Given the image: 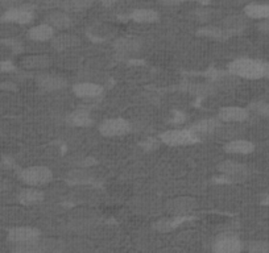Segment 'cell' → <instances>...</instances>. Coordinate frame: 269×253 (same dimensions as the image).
Returning <instances> with one entry per match:
<instances>
[{"mask_svg": "<svg viewBox=\"0 0 269 253\" xmlns=\"http://www.w3.org/2000/svg\"><path fill=\"white\" fill-rule=\"evenodd\" d=\"M21 6V0H0V8L10 10V8Z\"/></svg>", "mask_w": 269, "mask_h": 253, "instance_id": "obj_34", "label": "cell"}, {"mask_svg": "<svg viewBox=\"0 0 269 253\" xmlns=\"http://www.w3.org/2000/svg\"><path fill=\"white\" fill-rule=\"evenodd\" d=\"M249 112L247 108L236 107V106H228V107L220 108L218 119L223 123H241L247 120Z\"/></svg>", "mask_w": 269, "mask_h": 253, "instance_id": "obj_9", "label": "cell"}, {"mask_svg": "<svg viewBox=\"0 0 269 253\" xmlns=\"http://www.w3.org/2000/svg\"><path fill=\"white\" fill-rule=\"evenodd\" d=\"M132 131V125L128 120L122 118L107 119L99 125V132L106 137H118L128 135Z\"/></svg>", "mask_w": 269, "mask_h": 253, "instance_id": "obj_4", "label": "cell"}, {"mask_svg": "<svg viewBox=\"0 0 269 253\" xmlns=\"http://www.w3.org/2000/svg\"><path fill=\"white\" fill-rule=\"evenodd\" d=\"M245 27H247V19L244 16H240V15H232V16L223 19V21H222V28L230 32L231 35L240 33Z\"/></svg>", "mask_w": 269, "mask_h": 253, "instance_id": "obj_22", "label": "cell"}, {"mask_svg": "<svg viewBox=\"0 0 269 253\" xmlns=\"http://www.w3.org/2000/svg\"><path fill=\"white\" fill-rule=\"evenodd\" d=\"M66 122L74 127H88L93 124V119L86 110H77L67 116Z\"/></svg>", "mask_w": 269, "mask_h": 253, "instance_id": "obj_25", "label": "cell"}, {"mask_svg": "<svg viewBox=\"0 0 269 253\" xmlns=\"http://www.w3.org/2000/svg\"><path fill=\"white\" fill-rule=\"evenodd\" d=\"M67 180H69V182H71V184L80 185L90 184V182L94 181V178H93V176L86 170V167H79V169L71 170V172L67 174Z\"/></svg>", "mask_w": 269, "mask_h": 253, "instance_id": "obj_29", "label": "cell"}, {"mask_svg": "<svg viewBox=\"0 0 269 253\" xmlns=\"http://www.w3.org/2000/svg\"><path fill=\"white\" fill-rule=\"evenodd\" d=\"M50 44L57 52H62V50L78 46L80 44V40L79 37L71 33H60V35H54V37L50 40Z\"/></svg>", "mask_w": 269, "mask_h": 253, "instance_id": "obj_16", "label": "cell"}, {"mask_svg": "<svg viewBox=\"0 0 269 253\" xmlns=\"http://www.w3.org/2000/svg\"><path fill=\"white\" fill-rule=\"evenodd\" d=\"M143 45L141 40L132 36H126V37H120L114 41V49L120 54H131V53H136L140 50Z\"/></svg>", "mask_w": 269, "mask_h": 253, "instance_id": "obj_14", "label": "cell"}, {"mask_svg": "<svg viewBox=\"0 0 269 253\" xmlns=\"http://www.w3.org/2000/svg\"><path fill=\"white\" fill-rule=\"evenodd\" d=\"M44 193L36 189H24L21 190L18 195V201L20 202L21 205L25 206H35L39 205L44 201Z\"/></svg>", "mask_w": 269, "mask_h": 253, "instance_id": "obj_23", "label": "cell"}, {"mask_svg": "<svg viewBox=\"0 0 269 253\" xmlns=\"http://www.w3.org/2000/svg\"><path fill=\"white\" fill-rule=\"evenodd\" d=\"M20 180L29 186H42L53 180V173L46 166H31L20 172Z\"/></svg>", "mask_w": 269, "mask_h": 253, "instance_id": "obj_3", "label": "cell"}, {"mask_svg": "<svg viewBox=\"0 0 269 253\" xmlns=\"http://www.w3.org/2000/svg\"><path fill=\"white\" fill-rule=\"evenodd\" d=\"M160 2L164 4H168V6H175V4H180L184 0H160Z\"/></svg>", "mask_w": 269, "mask_h": 253, "instance_id": "obj_39", "label": "cell"}, {"mask_svg": "<svg viewBox=\"0 0 269 253\" xmlns=\"http://www.w3.org/2000/svg\"><path fill=\"white\" fill-rule=\"evenodd\" d=\"M218 170L220 173H223L226 176L228 181H232V182H240V181H244L248 176V170L244 165L236 162V161H223L222 163L218 165Z\"/></svg>", "mask_w": 269, "mask_h": 253, "instance_id": "obj_8", "label": "cell"}, {"mask_svg": "<svg viewBox=\"0 0 269 253\" xmlns=\"http://www.w3.org/2000/svg\"><path fill=\"white\" fill-rule=\"evenodd\" d=\"M114 35L112 29L106 24H94L87 29V36L93 41H106Z\"/></svg>", "mask_w": 269, "mask_h": 253, "instance_id": "obj_24", "label": "cell"}, {"mask_svg": "<svg viewBox=\"0 0 269 253\" xmlns=\"http://www.w3.org/2000/svg\"><path fill=\"white\" fill-rule=\"evenodd\" d=\"M247 249L253 253H268L269 243H266V241H251L247 245Z\"/></svg>", "mask_w": 269, "mask_h": 253, "instance_id": "obj_31", "label": "cell"}, {"mask_svg": "<svg viewBox=\"0 0 269 253\" xmlns=\"http://www.w3.org/2000/svg\"><path fill=\"white\" fill-rule=\"evenodd\" d=\"M45 23L49 24L54 31H66L69 29L71 25H73V20L69 16L66 11L63 10H58V11H53V12H49L46 15L45 18Z\"/></svg>", "mask_w": 269, "mask_h": 253, "instance_id": "obj_13", "label": "cell"}, {"mask_svg": "<svg viewBox=\"0 0 269 253\" xmlns=\"http://www.w3.org/2000/svg\"><path fill=\"white\" fill-rule=\"evenodd\" d=\"M244 249V243L238 236L222 233L213 243V250L217 253H238Z\"/></svg>", "mask_w": 269, "mask_h": 253, "instance_id": "obj_6", "label": "cell"}, {"mask_svg": "<svg viewBox=\"0 0 269 253\" xmlns=\"http://www.w3.org/2000/svg\"><path fill=\"white\" fill-rule=\"evenodd\" d=\"M255 145L248 140L243 139H232L224 145V150L231 154H248L253 152Z\"/></svg>", "mask_w": 269, "mask_h": 253, "instance_id": "obj_20", "label": "cell"}, {"mask_svg": "<svg viewBox=\"0 0 269 253\" xmlns=\"http://www.w3.org/2000/svg\"><path fill=\"white\" fill-rule=\"evenodd\" d=\"M15 70L14 63H11L10 61H0V71H12Z\"/></svg>", "mask_w": 269, "mask_h": 253, "instance_id": "obj_35", "label": "cell"}, {"mask_svg": "<svg viewBox=\"0 0 269 253\" xmlns=\"http://www.w3.org/2000/svg\"><path fill=\"white\" fill-rule=\"evenodd\" d=\"M219 125H220L219 119L209 118L194 123V124L190 127V129L201 137L202 135H211V133H215V131H217Z\"/></svg>", "mask_w": 269, "mask_h": 253, "instance_id": "obj_19", "label": "cell"}, {"mask_svg": "<svg viewBox=\"0 0 269 253\" xmlns=\"http://www.w3.org/2000/svg\"><path fill=\"white\" fill-rule=\"evenodd\" d=\"M105 89L94 82H78L73 86V93L80 99H95L103 94Z\"/></svg>", "mask_w": 269, "mask_h": 253, "instance_id": "obj_12", "label": "cell"}, {"mask_svg": "<svg viewBox=\"0 0 269 253\" xmlns=\"http://www.w3.org/2000/svg\"><path fill=\"white\" fill-rule=\"evenodd\" d=\"M244 14L251 19H269V4H249L244 8Z\"/></svg>", "mask_w": 269, "mask_h": 253, "instance_id": "obj_27", "label": "cell"}, {"mask_svg": "<svg viewBox=\"0 0 269 253\" xmlns=\"http://www.w3.org/2000/svg\"><path fill=\"white\" fill-rule=\"evenodd\" d=\"M143 146L144 149H154L158 146V142L154 139H148L143 142Z\"/></svg>", "mask_w": 269, "mask_h": 253, "instance_id": "obj_36", "label": "cell"}, {"mask_svg": "<svg viewBox=\"0 0 269 253\" xmlns=\"http://www.w3.org/2000/svg\"><path fill=\"white\" fill-rule=\"evenodd\" d=\"M126 19H130L139 24H152V23L158 21L160 15L158 12L149 10V8H137V10L132 11L128 16H126Z\"/></svg>", "mask_w": 269, "mask_h": 253, "instance_id": "obj_17", "label": "cell"}, {"mask_svg": "<svg viewBox=\"0 0 269 253\" xmlns=\"http://www.w3.org/2000/svg\"><path fill=\"white\" fill-rule=\"evenodd\" d=\"M185 220H188V216H173V218L169 219H161L156 223L154 228L160 231V232H169V231L174 229L177 225H180Z\"/></svg>", "mask_w": 269, "mask_h": 253, "instance_id": "obj_28", "label": "cell"}, {"mask_svg": "<svg viewBox=\"0 0 269 253\" xmlns=\"http://www.w3.org/2000/svg\"><path fill=\"white\" fill-rule=\"evenodd\" d=\"M33 19H35V12L31 6H18V7L6 10L0 20L4 23L25 25L33 21Z\"/></svg>", "mask_w": 269, "mask_h": 253, "instance_id": "obj_5", "label": "cell"}, {"mask_svg": "<svg viewBox=\"0 0 269 253\" xmlns=\"http://www.w3.org/2000/svg\"><path fill=\"white\" fill-rule=\"evenodd\" d=\"M160 140L169 146L192 145L200 141V136L192 129H170L161 133Z\"/></svg>", "mask_w": 269, "mask_h": 253, "instance_id": "obj_2", "label": "cell"}, {"mask_svg": "<svg viewBox=\"0 0 269 253\" xmlns=\"http://www.w3.org/2000/svg\"><path fill=\"white\" fill-rule=\"evenodd\" d=\"M198 35L203 36V37L214 38V40H227L231 37V33L227 32L222 27H214V25H209V27H203V28L198 29Z\"/></svg>", "mask_w": 269, "mask_h": 253, "instance_id": "obj_26", "label": "cell"}, {"mask_svg": "<svg viewBox=\"0 0 269 253\" xmlns=\"http://www.w3.org/2000/svg\"><path fill=\"white\" fill-rule=\"evenodd\" d=\"M54 37V29L49 24H39L32 27L28 31V38L36 42H46L50 41Z\"/></svg>", "mask_w": 269, "mask_h": 253, "instance_id": "obj_18", "label": "cell"}, {"mask_svg": "<svg viewBox=\"0 0 269 253\" xmlns=\"http://www.w3.org/2000/svg\"><path fill=\"white\" fill-rule=\"evenodd\" d=\"M52 61L46 54H31L21 59V66L25 69H46L50 66Z\"/></svg>", "mask_w": 269, "mask_h": 253, "instance_id": "obj_21", "label": "cell"}, {"mask_svg": "<svg viewBox=\"0 0 269 253\" xmlns=\"http://www.w3.org/2000/svg\"><path fill=\"white\" fill-rule=\"evenodd\" d=\"M196 16L201 21H209L214 16V11L207 10V8H205V10H197Z\"/></svg>", "mask_w": 269, "mask_h": 253, "instance_id": "obj_33", "label": "cell"}, {"mask_svg": "<svg viewBox=\"0 0 269 253\" xmlns=\"http://www.w3.org/2000/svg\"><path fill=\"white\" fill-rule=\"evenodd\" d=\"M228 73L245 79L265 78L269 76V62L252 58H238L228 65Z\"/></svg>", "mask_w": 269, "mask_h": 253, "instance_id": "obj_1", "label": "cell"}, {"mask_svg": "<svg viewBox=\"0 0 269 253\" xmlns=\"http://www.w3.org/2000/svg\"><path fill=\"white\" fill-rule=\"evenodd\" d=\"M185 90L196 95H209L211 94V93H214V87L213 85L188 83V86L185 87Z\"/></svg>", "mask_w": 269, "mask_h": 253, "instance_id": "obj_30", "label": "cell"}, {"mask_svg": "<svg viewBox=\"0 0 269 253\" xmlns=\"http://www.w3.org/2000/svg\"><path fill=\"white\" fill-rule=\"evenodd\" d=\"M118 2H120V0H101L102 6H105V7H112V6H115Z\"/></svg>", "mask_w": 269, "mask_h": 253, "instance_id": "obj_38", "label": "cell"}, {"mask_svg": "<svg viewBox=\"0 0 269 253\" xmlns=\"http://www.w3.org/2000/svg\"><path fill=\"white\" fill-rule=\"evenodd\" d=\"M259 29L261 32H265V33H269V19H266L265 21H261V23H260Z\"/></svg>", "mask_w": 269, "mask_h": 253, "instance_id": "obj_37", "label": "cell"}, {"mask_svg": "<svg viewBox=\"0 0 269 253\" xmlns=\"http://www.w3.org/2000/svg\"><path fill=\"white\" fill-rule=\"evenodd\" d=\"M251 108L256 114L261 115V116H266L269 118V103H262V102H259V103H253L251 106Z\"/></svg>", "mask_w": 269, "mask_h": 253, "instance_id": "obj_32", "label": "cell"}, {"mask_svg": "<svg viewBox=\"0 0 269 253\" xmlns=\"http://www.w3.org/2000/svg\"><path fill=\"white\" fill-rule=\"evenodd\" d=\"M39 237H41V232L33 227H16L8 232V240L14 244L27 243V241L39 239Z\"/></svg>", "mask_w": 269, "mask_h": 253, "instance_id": "obj_10", "label": "cell"}, {"mask_svg": "<svg viewBox=\"0 0 269 253\" xmlns=\"http://www.w3.org/2000/svg\"><path fill=\"white\" fill-rule=\"evenodd\" d=\"M37 83L46 91L62 90L67 86V80L61 75H53V74H42L37 78Z\"/></svg>", "mask_w": 269, "mask_h": 253, "instance_id": "obj_15", "label": "cell"}, {"mask_svg": "<svg viewBox=\"0 0 269 253\" xmlns=\"http://www.w3.org/2000/svg\"><path fill=\"white\" fill-rule=\"evenodd\" d=\"M166 210L173 216H188L197 208L196 199L189 197H180L170 199L166 203Z\"/></svg>", "mask_w": 269, "mask_h": 253, "instance_id": "obj_7", "label": "cell"}, {"mask_svg": "<svg viewBox=\"0 0 269 253\" xmlns=\"http://www.w3.org/2000/svg\"><path fill=\"white\" fill-rule=\"evenodd\" d=\"M95 0H49L48 6L63 10L66 12H82L94 4Z\"/></svg>", "mask_w": 269, "mask_h": 253, "instance_id": "obj_11", "label": "cell"}]
</instances>
